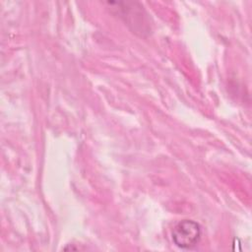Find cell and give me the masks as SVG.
Wrapping results in <instances>:
<instances>
[{
  "label": "cell",
  "instance_id": "2",
  "mask_svg": "<svg viewBox=\"0 0 252 252\" xmlns=\"http://www.w3.org/2000/svg\"><path fill=\"white\" fill-rule=\"evenodd\" d=\"M118 5V8H114L118 13V16L122 18L125 23H127L128 26L132 27V30L135 32H139L143 35L144 32H148L149 28V22H148V14L142 9L141 7L136 8L134 3V7H128V3H125V7H121L119 3H115Z\"/></svg>",
  "mask_w": 252,
  "mask_h": 252
},
{
  "label": "cell",
  "instance_id": "1",
  "mask_svg": "<svg viewBox=\"0 0 252 252\" xmlns=\"http://www.w3.org/2000/svg\"><path fill=\"white\" fill-rule=\"evenodd\" d=\"M171 237L177 247L185 250L193 249L201 240L202 227L195 220H183L173 227Z\"/></svg>",
  "mask_w": 252,
  "mask_h": 252
}]
</instances>
